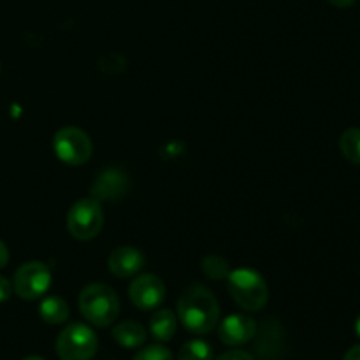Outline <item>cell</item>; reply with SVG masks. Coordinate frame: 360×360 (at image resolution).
Here are the masks:
<instances>
[{
  "instance_id": "cell-15",
  "label": "cell",
  "mask_w": 360,
  "mask_h": 360,
  "mask_svg": "<svg viewBox=\"0 0 360 360\" xmlns=\"http://www.w3.org/2000/svg\"><path fill=\"white\" fill-rule=\"evenodd\" d=\"M340 150L350 164L360 165V129H347L340 137Z\"/></svg>"
},
{
  "instance_id": "cell-2",
  "label": "cell",
  "mask_w": 360,
  "mask_h": 360,
  "mask_svg": "<svg viewBox=\"0 0 360 360\" xmlns=\"http://www.w3.org/2000/svg\"><path fill=\"white\" fill-rule=\"evenodd\" d=\"M79 311L95 327H109L120 315V299L109 285L91 283L81 290Z\"/></svg>"
},
{
  "instance_id": "cell-24",
  "label": "cell",
  "mask_w": 360,
  "mask_h": 360,
  "mask_svg": "<svg viewBox=\"0 0 360 360\" xmlns=\"http://www.w3.org/2000/svg\"><path fill=\"white\" fill-rule=\"evenodd\" d=\"M355 333H357V336L360 338V315L357 316V320H355Z\"/></svg>"
},
{
  "instance_id": "cell-10",
  "label": "cell",
  "mask_w": 360,
  "mask_h": 360,
  "mask_svg": "<svg viewBox=\"0 0 360 360\" xmlns=\"http://www.w3.org/2000/svg\"><path fill=\"white\" fill-rule=\"evenodd\" d=\"M144 255L134 246H120L108 259V269L116 278H132L144 267Z\"/></svg>"
},
{
  "instance_id": "cell-19",
  "label": "cell",
  "mask_w": 360,
  "mask_h": 360,
  "mask_svg": "<svg viewBox=\"0 0 360 360\" xmlns=\"http://www.w3.org/2000/svg\"><path fill=\"white\" fill-rule=\"evenodd\" d=\"M217 360H255V359H253L248 352L231 350V352H225V354H221Z\"/></svg>"
},
{
  "instance_id": "cell-14",
  "label": "cell",
  "mask_w": 360,
  "mask_h": 360,
  "mask_svg": "<svg viewBox=\"0 0 360 360\" xmlns=\"http://www.w3.org/2000/svg\"><path fill=\"white\" fill-rule=\"evenodd\" d=\"M69 304L63 301L58 295H51V297H46L44 301L39 306V315L49 326H58L63 323L69 319Z\"/></svg>"
},
{
  "instance_id": "cell-12",
  "label": "cell",
  "mask_w": 360,
  "mask_h": 360,
  "mask_svg": "<svg viewBox=\"0 0 360 360\" xmlns=\"http://www.w3.org/2000/svg\"><path fill=\"white\" fill-rule=\"evenodd\" d=\"M112 338L120 347L132 350V348L143 347L146 341V330L136 320H125L112 329Z\"/></svg>"
},
{
  "instance_id": "cell-7",
  "label": "cell",
  "mask_w": 360,
  "mask_h": 360,
  "mask_svg": "<svg viewBox=\"0 0 360 360\" xmlns=\"http://www.w3.org/2000/svg\"><path fill=\"white\" fill-rule=\"evenodd\" d=\"M51 287V271L37 260L23 264L16 271L13 280V290L25 301H35L42 297Z\"/></svg>"
},
{
  "instance_id": "cell-9",
  "label": "cell",
  "mask_w": 360,
  "mask_h": 360,
  "mask_svg": "<svg viewBox=\"0 0 360 360\" xmlns=\"http://www.w3.org/2000/svg\"><path fill=\"white\" fill-rule=\"evenodd\" d=\"M257 334L255 320L250 319L248 315H231L220 323L218 336L221 343L227 347H241L250 340H253Z\"/></svg>"
},
{
  "instance_id": "cell-8",
  "label": "cell",
  "mask_w": 360,
  "mask_h": 360,
  "mask_svg": "<svg viewBox=\"0 0 360 360\" xmlns=\"http://www.w3.org/2000/svg\"><path fill=\"white\" fill-rule=\"evenodd\" d=\"M129 297L139 309H157L165 299V285L157 274H139L129 287Z\"/></svg>"
},
{
  "instance_id": "cell-18",
  "label": "cell",
  "mask_w": 360,
  "mask_h": 360,
  "mask_svg": "<svg viewBox=\"0 0 360 360\" xmlns=\"http://www.w3.org/2000/svg\"><path fill=\"white\" fill-rule=\"evenodd\" d=\"M132 360H174L171 350H167L162 345H151V347L143 348Z\"/></svg>"
},
{
  "instance_id": "cell-25",
  "label": "cell",
  "mask_w": 360,
  "mask_h": 360,
  "mask_svg": "<svg viewBox=\"0 0 360 360\" xmlns=\"http://www.w3.org/2000/svg\"><path fill=\"white\" fill-rule=\"evenodd\" d=\"M23 360H46V359L39 357V355H32V357H27V359H23Z\"/></svg>"
},
{
  "instance_id": "cell-1",
  "label": "cell",
  "mask_w": 360,
  "mask_h": 360,
  "mask_svg": "<svg viewBox=\"0 0 360 360\" xmlns=\"http://www.w3.org/2000/svg\"><path fill=\"white\" fill-rule=\"evenodd\" d=\"M178 319L188 333L210 334L220 320V306L210 288L192 285L178 301Z\"/></svg>"
},
{
  "instance_id": "cell-6",
  "label": "cell",
  "mask_w": 360,
  "mask_h": 360,
  "mask_svg": "<svg viewBox=\"0 0 360 360\" xmlns=\"http://www.w3.org/2000/svg\"><path fill=\"white\" fill-rule=\"evenodd\" d=\"M53 150L56 157L67 165H83L91 157V139L77 127H63L53 137Z\"/></svg>"
},
{
  "instance_id": "cell-16",
  "label": "cell",
  "mask_w": 360,
  "mask_h": 360,
  "mask_svg": "<svg viewBox=\"0 0 360 360\" xmlns=\"http://www.w3.org/2000/svg\"><path fill=\"white\" fill-rule=\"evenodd\" d=\"M178 360H213V348L202 340L186 341L179 350Z\"/></svg>"
},
{
  "instance_id": "cell-20",
  "label": "cell",
  "mask_w": 360,
  "mask_h": 360,
  "mask_svg": "<svg viewBox=\"0 0 360 360\" xmlns=\"http://www.w3.org/2000/svg\"><path fill=\"white\" fill-rule=\"evenodd\" d=\"M13 292L14 290H13V285H11V281L6 280L4 276H0V302L7 301Z\"/></svg>"
},
{
  "instance_id": "cell-22",
  "label": "cell",
  "mask_w": 360,
  "mask_h": 360,
  "mask_svg": "<svg viewBox=\"0 0 360 360\" xmlns=\"http://www.w3.org/2000/svg\"><path fill=\"white\" fill-rule=\"evenodd\" d=\"M343 360H360V345L352 347L350 350L347 352V355H345Z\"/></svg>"
},
{
  "instance_id": "cell-17",
  "label": "cell",
  "mask_w": 360,
  "mask_h": 360,
  "mask_svg": "<svg viewBox=\"0 0 360 360\" xmlns=\"http://www.w3.org/2000/svg\"><path fill=\"white\" fill-rule=\"evenodd\" d=\"M202 271L211 280H224L231 273L227 260L218 255H210L202 260Z\"/></svg>"
},
{
  "instance_id": "cell-13",
  "label": "cell",
  "mask_w": 360,
  "mask_h": 360,
  "mask_svg": "<svg viewBox=\"0 0 360 360\" xmlns=\"http://www.w3.org/2000/svg\"><path fill=\"white\" fill-rule=\"evenodd\" d=\"M178 329V316L171 309H157L151 315L150 330L151 336L158 341H171Z\"/></svg>"
},
{
  "instance_id": "cell-3",
  "label": "cell",
  "mask_w": 360,
  "mask_h": 360,
  "mask_svg": "<svg viewBox=\"0 0 360 360\" xmlns=\"http://www.w3.org/2000/svg\"><path fill=\"white\" fill-rule=\"evenodd\" d=\"M227 288L236 304L246 311H259L269 299L266 280L253 269L231 271L227 276Z\"/></svg>"
},
{
  "instance_id": "cell-4",
  "label": "cell",
  "mask_w": 360,
  "mask_h": 360,
  "mask_svg": "<svg viewBox=\"0 0 360 360\" xmlns=\"http://www.w3.org/2000/svg\"><path fill=\"white\" fill-rule=\"evenodd\" d=\"M98 341L86 323H70L56 338V354L62 360H91Z\"/></svg>"
},
{
  "instance_id": "cell-11",
  "label": "cell",
  "mask_w": 360,
  "mask_h": 360,
  "mask_svg": "<svg viewBox=\"0 0 360 360\" xmlns=\"http://www.w3.org/2000/svg\"><path fill=\"white\" fill-rule=\"evenodd\" d=\"M129 192V179L118 169H108L97 178L91 186L94 199L97 200H115Z\"/></svg>"
},
{
  "instance_id": "cell-23",
  "label": "cell",
  "mask_w": 360,
  "mask_h": 360,
  "mask_svg": "<svg viewBox=\"0 0 360 360\" xmlns=\"http://www.w3.org/2000/svg\"><path fill=\"white\" fill-rule=\"evenodd\" d=\"M329 2L333 4V6L341 7V9H347V7L354 6V4L357 2V0H329Z\"/></svg>"
},
{
  "instance_id": "cell-21",
  "label": "cell",
  "mask_w": 360,
  "mask_h": 360,
  "mask_svg": "<svg viewBox=\"0 0 360 360\" xmlns=\"http://www.w3.org/2000/svg\"><path fill=\"white\" fill-rule=\"evenodd\" d=\"M7 262H9V250L4 245V241H0V269L6 267Z\"/></svg>"
},
{
  "instance_id": "cell-5",
  "label": "cell",
  "mask_w": 360,
  "mask_h": 360,
  "mask_svg": "<svg viewBox=\"0 0 360 360\" xmlns=\"http://www.w3.org/2000/svg\"><path fill=\"white\" fill-rule=\"evenodd\" d=\"M104 225V211L97 199H81L67 213V231L77 241L97 238Z\"/></svg>"
}]
</instances>
